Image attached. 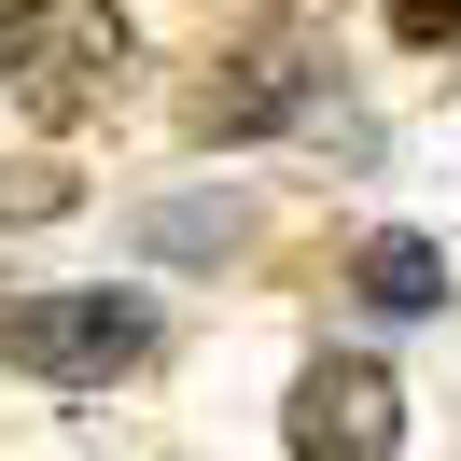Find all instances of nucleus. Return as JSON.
I'll use <instances>...</instances> for the list:
<instances>
[{
  "label": "nucleus",
  "mask_w": 461,
  "mask_h": 461,
  "mask_svg": "<svg viewBox=\"0 0 461 461\" xmlns=\"http://www.w3.org/2000/svg\"><path fill=\"white\" fill-rule=\"evenodd\" d=\"M154 294H113V280H70V294H0V364L57 377V392H113V377L154 364Z\"/></svg>",
  "instance_id": "1"
},
{
  "label": "nucleus",
  "mask_w": 461,
  "mask_h": 461,
  "mask_svg": "<svg viewBox=\"0 0 461 461\" xmlns=\"http://www.w3.org/2000/svg\"><path fill=\"white\" fill-rule=\"evenodd\" d=\"M126 70H140V29H126L113 0H14L0 14V85L29 98L42 126H85Z\"/></svg>",
  "instance_id": "2"
},
{
  "label": "nucleus",
  "mask_w": 461,
  "mask_h": 461,
  "mask_svg": "<svg viewBox=\"0 0 461 461\" xmlns=\"http://www.w3.org/2000/svg\"><path fill=\"white\" fill-rule=\"evenodd\" d=\"M280 433H294V461H405V377L377 349H308Z\"/></svg>",
  "instance_id": "3"
},
{
  "label": "nucleus",
  "mask_w": 461,
  "mask_h": 461,
  "mask_svg": "<svg viewBox=\"0 0 461 461\" xmlns=\"http://www.w3.org/2000/svg\"><path fill=\"white\" fill-rule=\"evenodd\" d=\"M196 113V140H266V126H321V57L294 29H252V42H224L210 57V85L182 98Z\"/></svg>",
  "instance_id": "4"
},
{
  "label": "nucleus",
  "mask_w": 461,
  "mask_h": 461,
  "mask_svg": "<svg viewBox=\"0 0 461 461\" xmlns=\"http://www.w3.org/2000/svg\"><path fill=\"white\" fill-rule=\"evenodd\" d=\"M349 294H364L377 321H433L447 308V252H433L420 224H377L364 252H349Z\"/></svg>",
  "instance_id": "5"
},
{
  "label": "nucleus",
  "mask_w": 461,
  "mask_h": 461,
  "mask_svg": "<svg viewBox=\"0 0 461 461\" xmlns=\"http://www.w3.org/2000/svg\"><path fill=\"white\" fill-rule=\"evenodd\" d=\"M70 210H85L70 168H0V224H70Z\"/></svg>",
  "instance_id": "6"
},
{
  "label": "nucleus",
  "mask_w": 461,
  "mask_h": 461,
  "mask_svg": "<svg viewBox=\"0 0 461 461\" xmlns=\"http://www.w3.org/2000/svg\"><path fill=\"white\" fill-rule=\"evenodd\" d=\"M140 238H154V252H224V238H238V210H224V196H182V210H154Z\"/></svg>",
  "instance_id": "7"
},
{
  "label": "nucleus",
  "mask_w": 461,
  "mask_h": 461,
  "mask_svg": "<svg viewBox=\"0 0 461 461\" xmlns=\"http://www.w3.org/2000/svg\"><path fill=\"white\" fill-rule=\"evenodd\" d=\"M392 42H420V57H447V42H461V0H392Z\"/></svg>",
  "instance_id": "8"
}]
</instances>
